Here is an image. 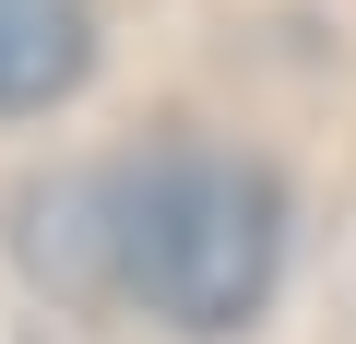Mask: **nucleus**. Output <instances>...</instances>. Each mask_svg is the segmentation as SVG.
<instances>
[{
  "label": "nucleus",
  "instance_id": "nucleus-1",
  "mask_svg": "<svg viewBox=\"0 0 356 344\" xmlns=\"http://www.w3.org/2000/svg\"><path fill=\"white\" fill-rule=\"evenodd\" d=\"M107 261L166 332H238V320H261V297L285 273V190L250 154L178 142V154L119 179Z\"/></svg>",
  "mask_w": 356,
  "mask_h": 344
},
{
  "label": "nucleus",
  "instance_id": "nucleus-2",
  "mask_svg": "<svg viewBox=\"0 0 356 344\" xmlns=\"http://www.w3.org/2000/svg\"><path fill=\"white\" fill-rule=\"evenodd\" d=\"M95 60V13L83 0H0V119H36L83 83Z\"/></svg>",
  "mask_w": 356,
  "mask_h": 344
}]
</instances>
